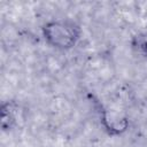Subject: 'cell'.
<instances>
[{"mask_svg":"<svg viewBox=\"0 0 147 147\" xmlns=\"http://www.w3.org/2000/svg\"><path fill=\"white\" fill-rule=\"evenodd\" d=\"M16 105L14 102H5L1 106V129L3 131L11 130L16 124Z\"/></svg>","mask_w":147,"mask_h":147,"instance_id":"3957f363","label":"cell"},{"mask_svg":"<svg viewBox=\"0 0 147 147\" xmlns=\"http://www.w3.org/2000/svg\"><path fill=\"white\" fill-rule=\"evenodd\" d=\"M132 52L139 56L147 59V32H139L134 34L130 41Z\"/></svg>","mask_w":147,"mask_h":147,"instance_id":"277c9868","label":"cell"},{"mask_svg":"<svg viewBox=\"0 0 147 147\" xmlns=\"http://www.w3.org/2000/svg\"><path fill=\"white\" fill-rule=\"evenodd\" d=\"M100 121L103 130L113 137L122 136L130 127L129 117L115 108H102L100 111Z\"/></svg>","mask_w":147,"mask_h":147,"instance_id":"7a4b0ae2","label":"cell"},{"mask_svg":"<svg viewBox=\"0 0 147 147\" xmlns=\"http://www.w3.org/2000/svg\"><path fill=\"white\" fill-rule=\"evenodd\" d=\"M41 33L51 47L59 51H68L74 48L79 41L82 29L71 20L60 18L46 22L41 28Z\"/></svg>","mask_w":147,"mask_h":147,"instance_id":"6da1fadb","label":"cell"}]
</instances>
